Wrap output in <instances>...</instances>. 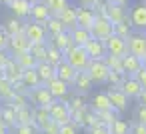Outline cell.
Here are the masks:
<instances>
[{
	"label": "cell",
	"instance_id": "15",
	"mask_svg": "<svg viewBox=\"0 0 146 134\" xmlns=\"http://www.w3.org/2000/svg\"><path fill=\"white\" fill-rule=\"evenodd\" d=\"M130 26L138 28V30H146V4H136L130 10Z\"/></svg>",
	"mask_w": 146,
	"mask_h": 134
},
{
	"label": "cell",
	"instance_id": "36",
	"mask_svg": "<svg viewBox=\"0 0 146 134\" xmlns=\"http://www.w3.org/2000/svg\"><path fill=\"white\" fill-rule=\"evenodd\" d=\"M6 102H8L12 108H16V110H18V108H24V106L30 104V102H28V96H26L24 92H12V96H10Z\"/></svg>",
	"mask_w": 146,
	"mask_h": 134
},
{
	"label": "cell",
	"instance_id": "29",
	"mask_svg": "<svg viewBox=\"0 0 146 134\" xmlns=\"http://www.w3.org/2000/svg\"><path fill=\"white\" fill-rule=\"evenodd\" d=\"M70 32V36H72V42L74 44H80V46H84L92 36H90V30L88 28H82V26H74L72 30H68Z\"/></svg>",
	"mask_w": 146,
	"mask_h": 134
},
{
	"label": "cell",
	"instance_id": "37",
	"mask_svg": "<svg viewBox=\"0 0 146 134\" xmlns=\"http://www.w3.org/2000/svg\"><path fill=\"white\" fill-rule=\"evenodd\" d=\"M14 60L18 62V66H20L22 70H28V68H34V66H36V60H34V56H32L30 52H22V54L14 56Z\"/></svg>",
	"mask_w": 146,
	"mask_h": 134
},
{
	"label": "cell",
	"instance_id": "4",
	"mask_svg": "<svg viewBox=\"0 0 146 134\" xmlns=\"http://www.w3.org/2000/svg\"><path fill=\"white\" fill-rule=\"evenodd\" d=\"M48 112H50V120H54L58 126L64 122H70V106L66 100H54Z\"/></svg>",
	"mask_w": 146,
	"mask_h": 134
},
{
	"label": "cell",
	"instance_id": "19",
	"mask_svg": "<svg viewBox=\"0 0 146 134\" xmlns=\"http://www.w3.org/2000/svg\"><path fill=\"white\" fill-rule=\"evenodd\" d=\"M8 8L12 10V14H14V18H28L30 16V8H32V4L30 2H26V0H10L8 2Z\"/></svg>",
	"mask_w": 146,
	"mask_h": 134
},
{
	"label": "cell",
	"instance_id": "1",
	"mask_svg": "<svg viewBox=\"0 0 146 134\" xmlns=\"http://www.w3.org/2000/svg\"><path fill=\"white\" fill-rule=\"evenodd\" d=\"M64 60H66L74 70H86V66H88V62H90V58H88L84 46H80V44H72L70 48H66V50H64Z\"/></svg>",
	"mask_w": 146,
	"mask_h": 134
},
{
	"label": "cell",
	"instance_id": "23",
	"mask_svg": "<svg viewBox=\"0 0 146 134\" xmlns=\"http://www.w3.org/2000/svg\"><path fill=\"white\" fill-rule=\"evenodd\" d=\"M120 90H122L128 98H138V94H140L142 86L138 84V80H136L134 76H126V78H124V82L120 84Z\"/></svg>",
	"mask_w": 146,
	"mask_h": 134
},
{
	"label": "cell",
	"instance_id": "56",
	"mask_svg": "<svg viewBox=\"0 0 146 134\" xmlns=\"http://www.w3.org/2000/svg\"><path fill=\"white\" fill-rule=\"evenodd\" d=\"M138 102L146 106V88H142V90H140V94H138Z\"/></svg>",
	"mask_w": 146,
	"mask_h": 134
},
{
	"label": "cell",
	"instance_id": "17",
	"mask_svg": "<svg viewBox=\"0 0 146 134\" xmlns=\"http://www.w3.org/2000/svg\"><path fill=\"white\" fill-rule=\"evenodd\" d=\"M94 20H96V14H94L92 8H86V6L76 8V26H82V28L90 30V26L94 24Z\"/></svg>",
	"mask_w": 146,
	"mask_h": 134
},
{
	"label": "cell",
	"instance_id": "60",
	"mask_svg": "<svg viewBox=\"0 0 146 134\" xmlns=\"http://www.w3.org/2000/svg\"><path fill=\"white\" fill-rule=\"evenodd\" d=\"M142 66H144V68H146V54H144V56H142Z\"/></svg>",
	"mask_w": 146,
	"mask_h": 134
},
{
	"label": "cell",
	"instance_id": "27",
	"mask_svg": "<svg viewBox=\"0 0 146 134\" xmlns=\"http://www.w3.org/2000/svg\"><path fill=\"white\" fill-rule=\"evenodd\" d=\"M20 82L24 84V88H26V90H30V88H36V86H42V80L38 78V74H36V70H34V68L22 70Z\"/></svg>",
	"mask_w": 146,
	"mask_h": 134
},
{
	"label": "cell",
	"instance_id": "21",
	"mask_svg": "<svg viewBox=\"0 0 146 134\" xmlns=\"http://www.w3.org/2000/svg\"><path fill=\"white\" fill-rule=\"evenodd\" d=\"M0 70L4 72V76H6L12 84H14V82H18V80H20V76H22V68L18 66V62H16L12 56L8 58V62H6L2 68H0Z\"/></svg>",
	"mask_w": 146,
	"mask_h": 134
},
{
	"label": "cell",
	"instance_id": "12",
	"mask_svg": "<svg viewBox=\"0 0 146 134\" xmlns=\"http://www.w3.org/2000/svg\"><path fill=\"white\" fill-rule=\"evenodd\" d=\"M72 86L76 88V94L78 96H84V94H88L90 90H92V80H90V76L86 74V70H78L76 72V76H74V80H72Z\"/></svg>",
	"mask_w": 146,
	"mask_h": 134
},
{
	"label": "cell",
	"instance_id": "30",
	"mask_svg": "<svg viewBox=\"0 0 146 134\" xmlns=\"http://www.w3.org/2000/svg\"><path fill=\"white\" fill-rule=\"evenodd\" d=\"M0 116H2V122H4L8 128H14V126H16V108H12L8 102L0 108Z\"/></svg>",
	"mask_w": 146,
	"mask_h": 134
},
{
	"label": "cell",
	"instance_id": "33",
	"mask_svg": "<svg viewBox=\"0 0 146 134\" xmlns=\"http://www.w3.org/2000/svg\"><path fill=\"white\" fill-rule=\"evenodd\" d=\"M60 60H64V52L58 50L56 46H52L50 42H46V62H50L52 66H56Z\"/></svg>",
	"mask_w": 146,
	"mask_h": 134
},
{
	"label": "cell",
	"instance_id": "45",
	"mask_svg": "<svg viewBox=\"0 0 146 134\" xmlns=\"http://www.w3.org/2000/svg\"><path fill=\"white\" fill-rule=\"evenodd\" d=\"M96 118L104 124H112V120L116 118V110H102V112H94Z\"/></svg>",
	"mask_w": 146,
	"mask_h": 134
},
{
	"label": "cell",
	"instance_id": "46",
	"mask_svg": "<svg viewBox=\"0 0 146 134\" xmlns=\"http://www.w3.org/2000/svg\"><path fill=\"white\" fill-rule=\"evenodd\" d=\"M58 134H78V126H76L72 120H70V122H64V124H60Z\"/></svg>",
	"mask_w": 146,
	"mask_h": 134
},
{
	"label": "cell",
	"instance_id": "62",
	"mask_svg": "<svg viewBox=\"0 0 146 134\" xmlns=\"http://www.w3.org/2000/svg\"><path fill=\"white\" fill-rule=\"evenodd\" d=\"M144 40H146V34H144Z\"/></svg>",
	"mask_w": 146,
	"mask_h": 134
},
{
	"label": "cell",
	"instance_id": "14",
	"mask_svg": "<svg viewBox=\"0 0 146 134\" xmlns=\"http://www.w3.org/2000/svg\"><path fill=\"white\" fill-rule=\"evenodd\" d=\"M106 96H108V100H110V104H112V108L116 112H122V110L128 108V96L120 88H110L106 92Z\"/></svg>",
	"mask_w": 146,
	"mask_h": 134
},
{
	"label": "cell",
	"instance_id": "22",
	"mask_svg": "<svg viewBox=\"0 0 146 134\" xmlns=\"http://www.w3.org/2000/svg\"><path fill=\"white\" fill-rule=\"evenodd\" d=\"M50 16H52V14H50V10L46 8L44 2H36V4H32V8H30V18H32V22L44 24Z\"/></svg>",
	"mask_w": 146,
	"mask_h": 134
},
{
	"label": "cell",
	"instance_id": "40",
	"mask_svg": "<svg viewBox=\"0 0 146 134\" xmlns=\"http://www.w3.org/2000/svg\"><path fill=\"white\" fill-rule=\"evenodd\" d=\"M110 132L112 134H130V124L120 120V118H114L110 124Z\"/></svg>",
	"mask_w": 146,
	"mask_h": 134
},
{
	"label": "cell",
	"instance_id": "25",
	"mask_svg": "<svg viewBox=\"0 0 146 134\" xmlns=\"http://www.w3.org/2000/svg\"><path fill=\"white\" fill-rule=\"evenodd\" d=\"M90 110H92V112H102V110H114V108H112V104H110L106 92H98V94L92 96Z\"/></svg>",
	"mask_w": 146,
	"mask_h": 134
},
{
	"label": "cell",
	"instance_id": "34",
	"mask_svg": "<svg viewBox=\"0 0 146 134\" xmlns=\"http://www.w3.org/2000/svg\"><path fill=\"white\" fill-rule=\"evenodd\" d=\"M44 28H46V34H50V36H54V34H58V32H62V30H66L64 28V24L58 20V16H50L46 22H44Z\"/></svg>",
	"mask_w": 146,
	"mask_h": 134
},
{
	"label": "cell",
	"instance_id": "52",
	"mask_svg": "<svg viewBox=\"0 0 146 134\" xmlns=\"http://www.w3.org/2000/svg\"><path fill=\"white\" fill-rule=\"evenodd\" d=\"M8 34H6V30L4 28H0V50H6V46H8Z\"/></svg>",
	"mask_w": 146,
	"mask_h": 134
},
{
	"label": "cell",
	"instance_id": "24",
	"mask_svg": "<svg viewBox=\"0 0 146 134\" xmlns=\"http://www.w3.org/2000/svg\"><path fill=\"white\" fill-rule=\"evenodd\" d=\"M34 70H36L38 78L42 80V84H46L48 80H52V78L56 76V72H54V66H52L50 62H46V60H42V62H36Z\"/></svg>",
	"mask_w": 146,
	"mask_h": 134
},
{
	"label": "cell",
	"instance_id": "9",
	"mask_svg": "<svg viewBox=\"0 0 146 134\" xmlns=\"http://www.w3.org/2000/svg\"><path fill=\"white\" fill-rule=\"evenodd\" d=\"M104 2H106V0H104ZM102 16L108 18L112 24H118V22H122V20L128 18V12H126V6H116V4H108V2H106Z\"/></svg>",
	"mask_w": 146,
	"mask_h": 134
},
{
	"label": "cell",
	"instance_id": "50",
	"mask_svg": "<svg viewBox=\"0 0 146 134\" xmlns=\"http://www.w3.org/2000/svg\"><path fill=\"white\" fill-rule=\"evenodd\" d=\"M134 78L138 80V84H140L142 88H146V68H144V66L138 68V72L134 74Z\"/></svg>",
	"mask_w": 146,
	"mask_h": 134
},
{
	"label": "cell",
	"instance_id": "53",
	"mask_svg": "<svg viewBox=\"0 0 146 134\" xmlns=\"http://www.w3.org/2000/svg\"><path fill=\"white\" fill-rule=\"evenodd\" d=\"M8 58H10V54H8V50H0V68H2L6 62H8Z\"/></svg>",
	"mask_w": 146,
	"mask_h": 134
},
{
	"label": "cell",
	"instance_id": "11",
	"mask_svg": "<svg viewBox=\"0 0 146 134\" xmlns=\"http://www.w3.org/2000/svg\"><path fill=\"white\" fill-rule=\"evenodd\" d=\"M126 48L130 54L138 56L142 60V56L146 54V40H144V34H130L128 40H126Z\"/></svg>",
	"mask_w": 146,
	"mask_h": 134
},
{
	"label": "cell",
	"instance_id": "3",
	"mask_svg": "<svg viewBox=\"0 0 146 134\" xmlns=\"http://www.w3.org/2000/svg\"><path fill=\"white\" fill-rule=\"evenodd\" d=\"M26 96H28V102L34 104V106H46V108H50L52 102H54V96L48 92V88L44 84L36 86V88H30L26 92Z\"/></svg>",
	"mask_w": 146,
	"mask_h": 134
},
{
	"label": "cell",
	"instance_id": "44",
	"mask_svg": "<svg viewBox=\"0 0 146 134\" xmlns=\"http://www.w3.org/2000/svg\"><path fill=\"white\" fill-rule=\"evenodd\" d=\"M104 62L108 66V70H120L122 72V64H120V56H112V54H106L104 56Z\"/></svg>",
	"mask_w": 146,
	"mask_h": 134
},
{
	"label": "cell",
	"instance_id": "41",
	"mask_svg": "<svg viewBox=\"0 0 146 134\" xmlns=\"http://www.w3.org/2000/svg\"><path fill=\"white\" fill-rule=\"evenodd\" d=\"M42 2L46 4V8L50 10V14H58L62 8H66L70 4L68 0H42Z\"/></svg>",
	"mask_w": 146,
	"mask_h": 134
},
{
	"label": "cell",
	"instance_id": "16",
	"mask_svg": "<svg viewBox=\"0 0 146 134\" xmlns=\"http://www.w3.org/2000/svg\"><path fill=\"white\" fill-rule=\"evenodd\" d=\"M84 50H86V54H88L90 60H96V58H104V56H106L104 40H98V38H90V40L84 44Z\"/></svg>",
	"mask_w": 146,
	"mask_h": 134
},
{
	"label": "cell",
	"instance_id": "49",
	"mask_svg": "<svg viewBox=\"0 0 146 134\" xmlns=\"http://www.w3.org/2000/svg\"><path fill=\"white\" fill-rule=\"evenodd\" d=\"M68 106H70V114H72L74 110H78V108H84L86 104H84V100H82L80 96H76V98H72V100L68 102Z\"/></svg>",
	"mask_w": 146,
	"mask_h": 134
},
{
	"label": "cell",
	"instance_id": "58",
	"mask_svg": "<svg viewBox=\"0 0 146 134\" xmlns=\"http://www.w3.org/2000/svg\"><path fill=\"white\" fill-rule=\"evenodd\" d=\"M26 2H30V4H36V2H42V0H26Z\"/></svg>",
	"mask_w": 146,
	"mask_h": 134
},
{
	"label": "cell",
	"instance_id": "54",
	"mask_svg": "<svg viewBox=\"0 0 146 134\" xmlns=\"http://www.w3.org/2000/svg\"><path fill=\"white\" fill-rule=\"evenodd\" d=\"M98 2H100V0H80V4H82V6H86V8H94Z\"/></svg>",
	"mask_w": 146,
	"mask_h": 134
},
{
	"label": "cell",
	"instance_id": "47",
	"mask_svg": "<svg viewBox=\"0 0 146 134\" xmlns=\"http://www.w3.org/2000/svg\"><path fill=\"white\" fill-rule=\"evenodd\" d=\"M58 130H60V126H58L54 120H50L48 124H44V126L40 128V134H58Z\"/></svg>",
	"mask_w": 146,
	"mask_h": 134
},
{
	"label": "cell",
	"instance_id": "26",
	"mask_svg": "<svg viewBox=\"0 0 146 134\" xmlns=\"http://www.w3.org/2000/svg\"><path fill=\"white\" fill-rule=\"evenodd\" d=\"M52 40H50V44L52 46H56L58 50H66V48H70L74 42H72V36H70V32L68 30H62V32H58V34H54V36H50Z\"/></svg>",
	"mask_w": 146,
	"mask_h": 134
},
{
	"label": "cell",
	"instance_id": "59",
	"mask_svg": "<svg viewBox=\"0 0 146 134\" xmlns=\"http://www.w3.org/2000/svg\"><path fill=\"white\" fill-rule=\"evenodd\" d=\"M8 2L10 0H0V4H4V6H8Z\"/></svg>",
	"mask_w": 146,
	"mask_h": 134
},
{
	"label": "cell",
	"instance_id": "20",
	"mask_svg": "<svg viewBox=\"0 0 146 134\" xmlns=\"http://www.w3.org/2000/svg\"><path fill=\"white\" fill-rule=\"evenodd\" d=\"M54 16H58V20L64 24V28L66 30H72L74 26H76V8L72 6V4H68L66 8H62L58 14H54Z\"/></svg>",
	"mask_w": 146,
	"mask_h": 134
},
{
	"label": "cell",
	"instance_id": "48",
	"mask_svg": "<svg viewBox=\"0 0 146 134\" xmlns=\"http://www.w3.org/2000/svg\"><path fill=\"white\" fill-rule=\"evenodd\" d=\"M136 122L146 126V106L144 104H138V108H136Z\"/></svg>",
	"mask_w": 146,
	"mask_h": 134
},
{
	"label": "cell",
	"instance_id": "38",
	"mask_svg": "<svg viewBox=\"0 0 146 134\" xmlns=\"http://www.w3.org/2000/svg\"><path fill=\"white\" fill-rule=\"evenodd\" d=\"M132 26H130V20L126 18V20H122V22H118V24H114V34L116 36H120V38H124V40H128V36L132 34V30H130Z\"/></svg>",
	"mask_w": 146,
	"mask_h": 134
},
{
	"label": "cell",
	"instance_id": "55",
	"mask_svg": "<svg viewBox=\"0 0 146 134\" xmlns=\"http://www.w3.org/2000/svg\"><path fill=\"white\" fill-rule=\"evenodd\" d=\"M108 4H116V6H128L130 0H106Z\"/></svg>",
	"mask_w": 146,
	"mask_h": 134
},
{
	"label": "cell",
	"instance_id": "43",
	"mask_svg": "<svg viewBox=\"0 0 146 134\" xmlns=\"http://www.w3.org/2000/svg\"><path fill=\"white\" fill-rule=\"evenodd\" d=\"M12 130H14V134H40L34 124H16Z\"/></svg>",
	"mask_w": 146,
	"mask_h": 134
},
{
	"label": "cell",
	"instance_id": "10",
	"mask_svg": "<svg viewBox=\"0 0 146 134\" xmlns=\"http://www.w3.org/2000/svg\"><path fill=\"white\" fill-rule=\"evenodd\" d=\"M28 46H30V42L26 40V36H24V34H16V36H10V38H8L6 50H8V54L14 58V56H18V54H22V52H28Z\"/></svg>",
	"mask_w": 146,
	"mask_h": 134
},
{
	"label": "cell",
	"instance_id": "51",
	"mask_svg": "<svg viewBox=\"0 0 146 134\" xmlns=\"http://www.w3.org/2000/svg\"><path fill=\"white\" fill-rule=\"evenodd\" d=\"M130 134H146V126L140 122H134L130 124Z\"/></svg>",
	"mask_w": 146,
	"mask_h": 134
},
{
	"label": "cell",
	"instance_id": "42",
	"mask_svg": "<svg viewBox=\"0 0 146 134\" xmlns=\"http://www.w3.org/2000/svg\"><path fill=\"white\" fill-rule=\"evenodd\" d=\"M88 134H112V132H110V124H104V122L96 120V122L88 128Z\"/></svg>",
	"mask_w": 146,
	"mask_h": 134
},
{
	"label": "cell",
	"instance_id": "8",
	"mask_svg": "<svg viewBox=\"0 0 146 134\" xmlns=\"http://www.w3.org/2000/svg\"><path fill=\"white\" fill-rule=\"evenodd\" d=\"M46 88H48V92L54 96V100H66V96H68V92H70V84H66L64 80H60V78H52V80H48L46 84H44Z\"/></svg>",
	"mask_w": 146,
	"mask_h": 134
},
{
	"label": "cell",
	"instance_id": "6",
	"mask_svg": "<svg viewBox=\"0 0 146 134\" xmlns=\"http://www.w3.org/2000/svg\"><path fill=\"white\" fill-rule=\"evenodd\" d=\"M22 34L26 36L28 42H46V38H48L44 24H38V22H26Z\"/></svg>",
	"mask_w": 146,
	"mask_h": 134
},
{
	"label": "cell",
	"instance_id": "35",
	"mask_svg": "<svg viewBox=\"0 0 146 134\" xmlns=\"http://www.w3.org/2000/svg\"><path fill=\"white\" fill-rule=\"evenodd\" d=\"M16 124H34V116H32V108L30 106H24V108L16 110Z\"/></svg>",
	"mask_w": 146,
	"mask_h": 134
},
{
	"label": "cell",
	"instance_id": "39",
	"mask_svg": "<svg viewBox=\"0 0 146 134\" xmlns=\"http://www.w3.org/2000/svg\"><path fill=\"white\" fill-rule=\"evenodd\" d=\"M124 78H126V74H124V72H120V70H110V72H108L106 82L110 84V88H120V84L124 82Z\"/></svg>",
	"mask_w": 146,
	"mask_h": 134
},
{
	"label": "cell",
	"instance_id": "31",
	"mask_svg": "<svg viewBox=\"0 0 146 134\" xmlns=\"http://www.w3.org/2000/svg\"><path fill=\"white\" fill-rule=\"evenodd\" d=\"M2 28L6 30L8 36H16V34H22V32H24V22H22L20 18H10Z\"/></svg>",
	"mask_w": 146,
	"mask_h": 134
},
{
	"label": "cell",
	"instance_id": "7",
	"mask_svg": "<svg viewBox=\"0 0 146 134\" xmlns=\"http://www.w3.org/2000/svg\"><path fill=\"white\" fill-rule=\"evenodd\" d=\"M104 46H106V54H112V56H122V54L128 52L126 40L120 38V36H116L114 32H112L110 36L104 38Z\"/></svg>",
	"mask_w": 146,
	"mask_h": 134
},
{
	"label": "cell",
	"instance_id": "13",
	"mask_svg": "<svg viewBox=\"0 0 146 134\" xmlns=\"http://www.w3.org/2000/svg\"><path fill=\"white\" fill-rule=\"evenodd\" d=\"M120 64H122V72H124L126 76H134V74L138 72V68L142 66V60H140L138 56L126 52V54L120 56Z\"/></svg>",
	"mask_w": 146,
	"mask_h": 134
},
{
	"label": "cell",
	"instance_id": "28",
	"mask_svg": "<svg viewBox=\"0 0 146 134\" xmlns=\"http://www.w3.org/2000/svg\"><path fill=\"white\" fill-rule=\"evenodd\" d=\"M32 116H34V124H36L38 132H40V128H42L44 124L50 122V112H48L46 106H34V108H32Z\"/></svg>",
	"mask_w": 146,
	"mask_h": 134
},
{
	"label": "cell",
	"instance_id": "2",
	"mask_svg": "<svg viewBox=\"0 0 146 134\" xmlns=\"http://www.w3.org/2000/svg\"><path fill=\"white\" fill-rule=\"evenodd\" d=\"M108 66L104 62V58H96V60H90L88 66H86V74L90 76L92 84H106V78H108Z\"/></svg>",
	"mask_w": 146,
	"mask_h": 134
},
{
	"label": "cell",
	"instance_id": "18",
	"mask_svg": "<svg viewBox=\"0 0 146 134\" xmlns=\"http://www.w3.org/2000/svg\"><path fill=\"white\" fill-rule=\"evenodd\" d=\"M54 72H56V78L64 80L66 84H72V80H74V76H76L78 70H74L66 60H60V62L54 66Z\"/></svg>",
	"mask_w": 146,
	"mask_h": 134
},
{
	"label": "cell",
	"instance_id": "5",
	"mask_svg": "<svg viewBox=\"0 0 146 134\" xmlns=\"http://www.w3.org/2000/svg\"><path fill=\"white\" fill-rule=\"evenodd\" d=\"M112 32H114V24L108 18H104V16H96L94 24L90 26V36L92 38H98V40H104Z\"/></svg>",
	"mask_w": 146,
	"mask_h": 134
},
{
	"label": "cell",
	"instance_id": "32",
	"mask_svg": "<svg viewBox=\"0 0 146 134\" xmlns=\"http://www.w3.org/2000/svg\"><path fill=\"white\" fill-rule=\"evenodd\" d=\"M28 52L34 56V60H36V62L46 60V42H30Z\"/></svg>",
	"mask_w": 146,
	"mask_h": 134
},
{
	"label": "cell",
	"instance_id": "61",
	"mask_svg": "<svg viewBox=\"0 0 146 134\" xmlns=\"http://www.w3.org/2000/svg\"><path fill=\"white\" fill-rule=\"evenodd\" d=\"M0 122H2V116H0Z\"/></svg>",
	"mask_w": 146,
	"mask_h": 134
},
{
	"label": "cell",
	"instance_id": "57",
	"mask_svg": "<svg viewBox=\"0 0 146 134\" xmlns=\"http://www.w3.org/2000/svg\"><path fill=\"white\" fill-rule=\"evenodd\" d=\"M8 130H10V128H8L4 122H0V134H8Z\"/></svg>",
	"mask_w": 146,
	"mask_h": 134
}]
</instances>
